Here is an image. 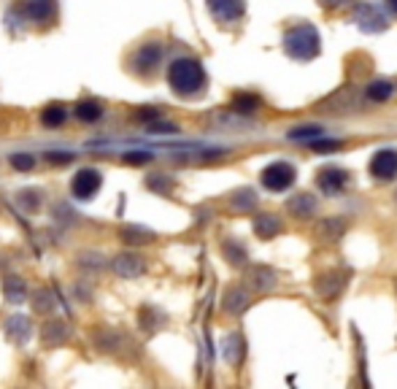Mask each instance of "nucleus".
Segmentation results:
<instances>
[{"instance_id": "1", "label": "nucleus", "mask_w": 397, "mask_h": 389, "mask_svg": "<svg viewBox=\"0 0 397 389\" xmlns=\"http://www.w3.org/2000/svg\"><path fill=\"white\" fill-rule=\"evenodd\" d=\"M206 68L195 57H179L167 65V84L179 98H195L206 89Z\"/></svg>"}, {"instance_id": "2", "label": "nucleus", "mask_w": 397, "mask_h": 389, "mask_svg": "<svg viewBox=\"0 0 397 389\" xmlns=\"http://www.w3.org/2000/svg\"><path fill=\"white\" fill-rule=\"evenodd\" d=\"M284 52L292 57V60L308 62L319 57L322 52V38H319V30L314 24H297L292 30H287L284 36Z\"/></svg>"}, {"instance_id": "3", "label": "nucleus", "mask_w": 397, "mask_h": 389, "mask_svg": "<svg viewBox=\"0 0 397 389\" xmlns=\"http://www.w3.org/2000/svg\"><path fill=\"white\" fill-rule=\"evenodd\" d=\"M163 43L157 41H149V43H141L135 52H133V57H130V71L135 73V76H141V79H151L154 73H157V68L163 65Z\"/></svg>"}, {"instance_id": "4", "label": "nucleus", "mask_w": 397, "mask_h": 389, "mask_svg": "<svg viewBox=\"0 0 397 389\" xmlns=\"http://www.w3.org/2000/svg\"><path fill=\"white\" fill-rule=\"evenodd\" d=\"M260 182L268 192H287L297 182V170L292 163H271L262 170Z\"/></svg>"}, {"instance_id": "5", "label": "nucleus", "mask_w": 397, "mask_h": 389, "mask_svg": "<svg viewBox=\"0 0 397 389\" xmlns=\"http://www.w3.org/2000/svg\"><path fill=\"white\" fill-rule=\"evenodd\" d=\"M349 279H352L349 270H327V273H319L314 281L316 295H319L322 300H335V298L346 289Z\"/></svg>"}, {"instance_id": "6", "label": "nucleus", "mask_w": 397, "mask_h": 389, "mask_svg": "<svg viewBox=\"0 0 397 389\" xmlns=\"http://www.w3.org/2000/svg\"><path fill=\"white\" fill-rule=\"evenodd\" d=\"M100 186H103V173L98 168H82L70 182V189L79 200H92Z\"/></svg>"}, {"instance_id": "7", "label": "nucleus", "mask_w": 397, "mask_h": 389, "mask_svg": "<svg viewBox=\"0 0 397 389\" xmlns=\"http://www.w3.org/2000/svg\"><path fill=\"white\" fill-rule=\"evenodd\" d=\"M92 344L100 354H119V351H125V346H133L125 332L114 328H98L92 332Z\"/></svg>"}, {"instance_id": "8", "label": "nucleus", "mask_w": 397, "mask_h": 389, "mask_svg": "<svg viewBox=\"0 0 397 389\" xmlns=\"http://www.w3.org/2000/svg\"><path fill=\"white\" fill-rule=\"evenodd\" d=\"M111 270L119 276V279H138L147 273V260L135 251H119L114 260H111Z\"/></svg>"}, {"instance_id": "9", "label": "nucleus", "mask_w": 397, "mask_h": 389, "mask_svg": "<svg viewBox=\"0 0 397 389\" xmlns=\"http://www.w3.org/2000/svg\"><path fill=\"white\" fill-rule=\"evenodd\" d=\"M354 22L357 27L362 30V33H368V36H373V33H384L387 27H389V22H387V17L378 11L376 6H357L354 11Z\"/></svg>"}, {"instance_id": "10", "label": "nucleus", "mask_w": 397, "mask_h": 389, "mask_svg": "<svg viewBox=\"0 0 397 389\" xmlns=\"http://www.w3.org/2000/svg\"><path fill=\"white\" fill-rule=\"evenodd\" d=\"M349 230V222L343 216H327L322 222H316L314 227V238L319 244H338Z\"/></svg>"}, {"instance_id": "11", "label": "nucleus", "mask_w": 397, "mask_h": 389, "mask_svg": "<svg viewBox=\"0 0 397 389\" xmlns=\"http://www.w3.org/2000/svg\"><path fill=\"white\" fill-rule=\"evenodd\" d=\"M244 281H246V289L262 295V292L276 289V273H273V267L268 265H251L246 267V273H244Z\"/></svg>"}, {"instance_id": "12", "label": "nucleus", "mask_w": 397, "mask_h": 389, "mask_svg": "<svg viewBox=\"0 0 397 389\" xmlns=\"http://www.w3.org/2000/svg\"><path fill=\"white\" fill-rule=\"evenodd\" d=\"M206 8L216 22H238L246 11L244 0H206Z\"/></svg>"}, {"instance_id": "13", "label": "nucleus", "mask_w": 397, "mask_h": 389, "mask_svg": "<svg viewBox=\"0 0 397 389\" xmlns=\"http://www.w3.org/2000/svg\"><path fill=\"white\" fill-rule=\"evenodd\" d=\"M316 186L324 195H340L349 186V173L343 168H322L316 176Z\"/></svg>"}, {"instance_id": "14", "label": "nucleus", "mask_w": 397, "mask_h": 389, "mask_svg": "<svg viewBox=\"0 0 397 389\" xmlns=\"http://www.w3.org/2000/svg\"><path fill=\"white\" fill-rule=\"evenodd\" d=\"M370 176L381 182H389L397 176V149H381L370 160Z\"/></svg>"}, {"instance_id": "15", "label": "nucleus", "mask_w": 397, "mask_h": 389, "mask_svg": "<svg viewBox=\"0 0 397 389\" xmlns=\"http://www.w3.org/2000/svg\"><path fill=\"white\" fill-rule=\"evenodd\" d=\"M3 332H6L8 344H14V346H24V344L30 341V335H33V325H30V319H27V316L14 314V316H8V319L3 322Z\"/></svg>"}, {"instance_id": "16", "label": "nucleus", "mask_w": 397, "mask_h": 389, "mask_svg": "<svg viewBox=\"0 0 397 389\" xmlns=\"http://www.w3.org/2000/svg\"><path fill=\"white\" fill-rule=\"evenodd\" d=\"M22 11L24 17L36 24H43V22H52L54 14H57V0H24L22 3Z\"/></svg>"}, {"instance_id": "17", "label": "nucleus", "mask_w": 397, "mask_h": 389, "mask_svg": "<svg viewBox=\"0 0 397 389\" xmlns=\"http://www.w3.org/2000/svg\"><path fill=\"white\" fill-rule=\"evenodd\" d=\"M68 338H70V328H68L65 319H49V322L41 328V344L46 348L63 346Z\"/></svg>"}, {"instance_id": "18", "label": "nucleus", "mask_w": 397, "mask_h": 389, "mask_svg": "<svg viewBox=\"0 0 397 389\" xmlns=\"http://www.w3.org/2000/svg\"><path fill=\"white\" fill-rule=\"evenodd\" d=\"M251 227H254V235L262 238V241H271V238H276V235L284 230L281 219H278L276 214H268V211H265V214H257Z\"/></svg>"}, {"instance_id": "19", "label": "nucleus", "mask_w": 397, "mask_h": 389, "mask_svg": "<svg viewBox=\"0 0 397 389\" xmlns=\"http://www.w3.org/2000/svg\"><path fill=\"white\" fill-rule=\"evenodd\" d=\"M222 357L227 365H241V360L246 357V338L241 332H230L222 344Z\"/></svg>"}, {"instance_id": "20", "label": "nucleus", "mask_w": 397, "mask_h": 389, "mask_svg": "<svg viewBox=\"0 0 397 389\" xmlns=\"http://www.w3.org/2000/svg\"><path fill=\"white\" fill-rule=\"evenodd\" d=\"M119 238H122L127 246H144V244H151V241L157 238V233L144 225H122L119 227Z\"/></svg>"}, {"instance_id": "21", "label": "nucleus", "mask_w": 397, "mask_h": 389, "mask_svg": "<svg viewBox=\"0 0 397 389\" xmlns=\"http://www.w3.org/2000/svg\"><path fill=\"white\" fill-rule=\"evenodd\" d=\"M287 211L292 214L294 219H308L316 211V198L308 195V192H297L287 200Z\"/></svg>"}, {"instance_id": "22", "label": "nucleus", "mask_w": 397, "mask_h": 389, "mask_svg": "<svg viewBox=\"0 0 397 389\" xmlns=\"http://www.w3.org/2000/svg\"><path fill=\"white\" fill-rule=\"evenodd\" d=\"M138 325H141V330L147 332V335H151V332H157V330H163L167 325V316L160 311V308L154 306H144L141 311H138Z\"/></svg>"}, {"instance_id": "23", "label": "nucleus", "mask_w": 397, "mask_h": 389, "mask_svg": "<svg viewBox=\"0 0 397 389\" xmlns=\"http://www.w3.org/2000/svg\"><path fill=\"white\" fill-rule=\"evenodd\" d=\"M3 298H6L8 306H22L24 298H27V284H24V279H20V276H6V279H3Z\"/></svg>"}, {"instance_id": "24", "label": "nucleus", "mask_w": 397, "mask_h": 389, "mask_svg": "<svg viewBox=\"0 0 397 389\" xmlns=\"http://www.w3.org/2000/svg\"><path fill=\"white\" fill-rule=\"evenodd\" d=\"M222 308L230 314V316H241L246 308H249V292L244 287H232L225 292V300H222Z\"/></svg>"}, {"instance_id": "25", "label": "nucleus", "mask_w": 397, "mask_h": 389, "mask_svg": "<svg viewBox=\"0 0 397 389\" xmlns=\"http://www.w3.org/2000/svg\"><path fill=\"white\" fill-rule=\"evenodd\" d=\"M222 254H225V260L235 267H244L249 263L246 249H244V244H238L235 238H225V241H222Z\"/></svg>"}, {"instance_id": "26", "label": "nucleus", "mask_w": 397, "mask_h": 389, "mask_svg": "<svg viewBox=\"0 0 397 389\" xmlns=\"http://www.w3.org/2000/svg\"><path fill=\"white\" fill-rule=\"evenodd\" d=\"M335 105H340V111H346V108H352L354 105V89L352 87H343L340 92H335L333 98H327L324 103H319V111H324V114H335Z\"/></svg>"}, {"instance_id": "27", "label": "nucleus", "mask_w": 397, "mask_h": 389, "mask_svg": "<svg viewBox=\"0 0 397 389\" xmlns=\"http://www.w3.org/2000/svg\"><path fill=\"white\" fill-rule=\"evenodd\" d=\"M257 108H260V98L251 95V92H238L230 101V111L238 114V117H251Z\"/></svg>"}, {"instance_id": "28", "label": "nucleus", "mask_w": 397, "mask_h": 389, "mask_svg": "<svg viewBox=\"0 0 397 389\" xmlns=\"http://www.w3.org/2000/svg\"><path fill=\"white\" fill-rule=\"evenodd\" d=\"M230 208L232 211H238V214H249L257 208V195H254V189H238L235 195L230 198Z\"/></svg>"}, {"instance_id": "29", "label": "nucleus", "mask_w": 397, "mask_h": 389, "mask_svg": "<svg viewBox=\"0 0 397 389\" xmlns=\"http://www.w3.org/2000/svg\"><path fill=\"white\" fill-rule=\"evenodd\" d=\"M76 117L87 124L98 122V119L103 117V103L100 101H82L79 105H76Z\"/></svg>"}, {"instance_id": "30", "label": "nucleus", "mask_w": 397, "mask_h": 389, "mask_svg": "<svg viewBox=\"0 0 397 389\" xmlns=\"http://www.w3.org/2000/svg\"><path fill=\"white\" fill-rule=\"evenodd\" d=\"M368 98L373 103H387L389 98H392V92H395V84H389V82H384V79H376V82H370L368 84Z\"/></svg>"}, {"instance_id": "31", "label": "nucleus", "mask_w": 397, "mask_h": 389, "mask_svg": "<svg viewBox=\"0 0 397 389\" xmlns=\"http://www.w3.org/2000/svg\"><path fill=\"white\" fill-rule=\"evenodd\" d=\"M324 135V130L319 127V124H300V127H294V130H290L287 133V138L290 141H316V138H322Z\"/></svg>"}, {"instance_id": "32", "label": "nucleus", "mask_w": 397, "mask_h": 389, "mask_svg": "<svg viewBox=\"0 0 397 389\" xmlns=\"http://www.w3.org/2000/svg\"><path fill=\"white\" fill-rule=\"evenodd\" d=\"M65 117H68V111H65V105L60 103H52V105H46L41 111V124L43 127H60L65 122Z\"/></svg>"}, {"instance_id": "33", "label": "nucleus", "mask_w": 397, "mask_h": 389, "mask_svg": "<svg viewBox=\"0 0 397 389\" xmlns=\"http://www.w3.org/2000/svg\"><path fill=\"white\" fill-rule=\"evenodd\" d=\"M54 308V295H52V289H38L36 295H33V311L36 314H49Z\"/></svg>"}, {"instance_id": "34", "label": "nucleus", "mask_w": 397, "mask_h": 389, "mask_svg": "<svg viewBox=\"0 0 397 389\" xmlns=\"http://www.w3.org/2000/svg\"><path fill=\"white\" fill-rule=\"evenodd\" d=\"M147 186L157 195H167L173 189V179H167L165 173H151V176H147Z\"/></svg>"}, {"instance_id": "35", "label": "nucleus", "mask_w": 397, "mask_h": 389, "mask_svg": "<svg viewBox=\"0 0 397 389\" xmlns=\"http://www.w3.org/2000/svg\"><path fill=\"white\" fill-rule=\"evenodd\" d=\"M17 200H20L27 211H36V208H41L43 203V192L41 189H22L20 195H17Z\"/></svg>"}, {"instance_id": "36", "label": "nucleus", "mask_w": 397, "mask_h": 389, "mask_svg": "<svg viewBox=\"0 0 397 389\" xmlns=\"http://www.w3.org/2000/svg\"><path fill=\"white\" fill-rule=\"evenodd\" d=\"M11 168H17L22 173H27V170H33L36 168V157L33 154H27V152H17V154H11Z\"/></svg>"}, {"instance_id": "37", "label": "nucleus", "mask_w": 397, "mask_h": 389, "mask_svg": "<svg viewBox=\"0 0 397 389\" xmlns=\"http://www.w3.org/2000/svg\"><path fill=\"white\" fill-rule=\"evenodd\" d=\"M147 133H154V135H173V133H179V127L173 122H160V119H154V122L147 124Z\"/></svg>"}, {"instance_id": "38", "label": "nucleus", "mask_w": 397, "mask_h": 389, "mask_svg": "<svg viewBox=\"0 0 397 389\" xmlns=\"http://www.w3.org/2000/svg\"><path fill=\"white\" fill-rule=\"evenodd\" d=\"M151 160H154L151 152H125V154H122V163L127 165H147L151 163Z\"/></svg>"}, {"instance_id": "39", "label": "nucleus", "mask_w": 397, "mask_h": 389, "mask_svg": "<svg viewBox=\"0 0 397 389\" xmlns=\"http://www.w3.org/2000/svg\"><path fill=\"white\" fill-rule=\"evenodd\" d=\"M308 146L314 149L316 154H327V152H335V149H340L343 146V141H338V138H333V141H308Z\"/></svg>"}, {"instance_id": "40", "label": "nucleus", "mask_w": 397, "mask_h": 389, "mask_svg": "<svg viewBox=\"0 0 397 389\" xmlns=\"http://www.w3.org/2000/svg\"><path fill=\"white\" fill-rule=\"evenodd\" d=\"M79 265L84 267H103V257L98 251H82L79 254Z\"/></svg>"}, {"instance_id": "41", "label": "nucleus", "mask_w": 397, "mask_h": 389, "mask_svg": "<svg viewBox=\"0 0 397 389\" xmlns=\"http://www.w3.org/2000/svg\"><path fill=\"white\" fill-rule=\"evenodd\" d=\"M46 160L54 165H65L73 160V152H46Z\"/></svg>"}, {"instance_id": "42", "label": "nucleus", "mask_w": 397, "mask_h": 389, "mask_svg": "<svg viewBox=\"0 0 397 389\" xmlns=\"http://www.w3.org/2000/svg\"><path fill=\"white\" fill-rule=\"evenodd\" d=\"M141 122H154V119H160V108H154V105H147V108H141L138 114H135Z\"/></svg>"}, {"instance_id": "43", "label": "nucleus", "mask_w": 397, "mask_h": 389, "mask_svg": "<svg viewBox=\"0 0 397 389\" xmlns=\"http://www.w3.org/2000/svg\"><path fill=\"white\" fill-rule=\"evenodd\" d=\"M319 3H322L324 8H338V6H343L346 0H319Z\"/></svg>"}, {"instance_id": "44", "label": "nucleus", "mask_w": 397, "mask_h": 389, "mask_svg": "<svg viewBox=\"0 0 397 389\" xmlns=\"http://www.w3.org/2000/svg\"><path fill=\"white\" fill-rule=\"evenodd\" d=\"M387 3H389V8H392V11L397 14V0H387Z\"/></svg>"}]
</instances>
